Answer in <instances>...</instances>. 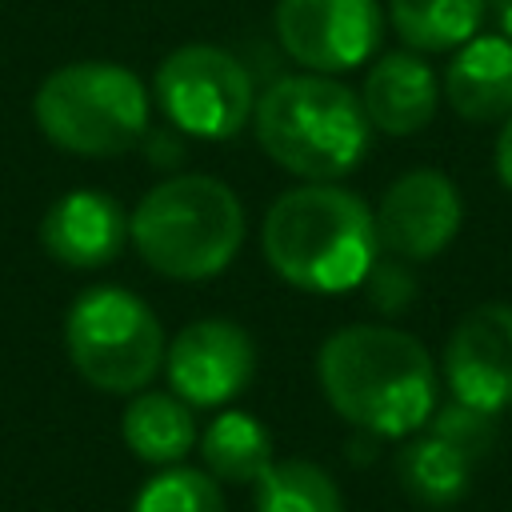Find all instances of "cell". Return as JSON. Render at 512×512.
<instances>
[{"instance_id": "cell-1", "label": "cell", "mask_w": 512, "mask_h": 512, "mask_svg": "<svg viewBox=\"0 0 512 512\" xmlns=\"http://www.w3.org/2000/svg\"><path fill=\"white\" fill-rule=\"evenodd\" d=\"M328 404L360 432L408 436L436 408V368L428 348L384 324L336 328L316 356Z\"/></svg>"}, {"instance_id": "cell-2", "label": "cell", "mask_w": 512, "mask_h": 512, "mask_svg": "<svg viewBox=\"0 0 512 512\" xmlns=\"http://www.w3.org/2000/svg\"><path fill=\"white\" fill-rule=\"evenodd\" d=\"M260 244L272 272L304 292H348L364 284L380 252L372 208L332 180L280 192L264 212Z\"/></svg>"}, {"instance_id": "cell-3", "label": "cell", "mask_w": 512, "mask_h": 512, "mask_svg": "<svg viewBox=\"0 0 512 512\" xmlns=\"http://www.w3.org/2000/svg\"><path fill=\"white\" fill-rule=\"evenodd\" d=\"M252 124L260 148L304 180L348 176L372 140L360 96L324 72L272 80L252 108Z\"/></svg>"}, {"instance_id": "cell-4", "label": "cell", "mask_w": 512, "mask_h": 512, "mask_svg": "<svg viewBox=\"0 0 512 512\" xmlns=\"http://www.w3.org/2000/svg\"><path fill=\"white\" fill-rule=\"evenodd\" d=\"M128 240L168 280H212L244 244V204L216 176H172L132 208Z\"/></svg>"}, {"instance_id": "cell-5", "label": "cell", "mask_w": 512, "mask_h": 512, "mask_svg": "<svg viewBox=\"0 0 512 512\" xmlns=\"http://www.w3.org/2000/svg\"><path fill=\"white\" fill-rule=\"evenodd\" d=\"M32 116L56 148L104 160L128 152L148 132V88L132 68L80 60L44 76Z\"/></svg>"}, {"instance_id": "cell-6", "label": "cell", "mask_w": 512, "mask_h": 512, "mask_svg": "<svg viewBox=\"0 0 512 512\" xmlns=\"http://www.w3.org/2000/svg\"><path fill=\"white\" fill-rule=\"evenodd\" d=\"M72 368L100 392H140L164 368V328L156 312L112 284L88 288L64 316Z\"/></svg>"}, {"instance_id": "cell-7", "label": "cell", "mask_w": 512, "mask_h": 512, "mask_svg": "<svg viewBox=\"0 0 512 512\" xmlns=\"http://www.w3.org/2000/svg\"><path fill=\"white\" fill-rule=\"evenodd\" d=\"M156 104L188 136L228 140L256 108V88L248 68L216 44H184L168 52L156 68Z\"/></svg>"}, {"instance_id": "cell-8", "label": "cell", "mask_w": 512, "mask_h": 512, "mask_svg": "<svg viewBox=\"0 0 512 512\" xmlns=\"http://www.w3.org/2000/svg\"><path fill=\"white\" fill-rule=\"evenodd\" d=\"M272 20L280 48L324 76L360 68L384 28L376 0H276Z\"/></svg>"}, {"instance_id": "cell-9", "label": "cell", "mask_w": 512, "mask_h": 512, "mask_svg": "<svg viewBox=\"0 0 512 512\" xmlns=\"http://www.w3.org/2000/svg\"><path fill=\"white\" fill-rule=\"evenodd\" d=\"M164 372L184 404L220 408L252 384L256 348L232 320H196L164 348Z\"/></svg>"}, {"instance_id": "cell-10", "label": "cell", "mask_w": 512, "mask_h": 512, "mask_svg": "<svg viewBox=\"0 0 512 512\" xmlns=\"http://www.w3.org/2000/svg\"><path fill=\"white\" fill-rule=\"evenodd\" d=\"M372 216H376V240L384 252L400 260H432L460 232L464 204L456 184L444 172L416 168L388 184Z\"/></svg>"}, {"instance_id": "cell-11", "label": "cell", "mask_w": 512, "mask_h": 512, "mask_svg": "<svg viewBox=\"0 0 512 512\" xmlns=\"http://www.w3.org/2000/svg\"><path fill=\"white\" fill-rule=\"evenodd\" d=\"M444 376L456 400L480 412L512 404V304L488 300L460 316L444 348Z\"/></svg>"}, {"instance_id": "cell-12", "label": "cell", "mask_w": 512, "mask_h": 512, "mask_svg": "<svg viewBox=\"0 0 512 512\" xmlns=\"http://www.w3.org/2000/svg\"><path fill=\"white\" fill-rule=\"evenodd\" d=\"M40 244L56 264L104 268L128 244V216L116 196L96 188H76L44 212Z\"/></svg>"}, {"instance_id": "cell-13", "label": "cell", "mask_w": 512, "mask_h": 512, "mask_svg": "<svg viewBox=\"0 0 512 512\" xmlns=\"http://www.w3.org/2000/svg\"><path fill=\"white\" fill-rule=\"evenodd\" d=\"M436 76L416 52H388L372 64L360 104L372 128L388 136H412L436 116Z\"/></svg>"}, {"instance_id": "cell-14", "label": "cell", "mask_w": 512, "mask_h": 512, "mask_svg": "<svg viewBox=\"0 0 512 512\" xmlns=\"http://www.w3.org/2000/svg\"><path fill=\"white\" fill-rule=\"evenodd\" d=\"M444 96L452 112L476 124L512 116V40L508 36H472L448 64Z\"/></svg>"}, {"instance_id": "cell-15", "label": "cell", "mask_w": 512, "mask_h": 512, "mask_svg": "<svg viewBox=\"0 0 512 512\" xmlns=\"http://www.w3.org/2000/svg\"><path fill=\"white\" fill-rule=\"evenodd\" d=\"M120 436L144 464H180L196 444L192 404H184L176 392H140L120 416Z\"/></svg>"}, {"instance_id": "cell-16", "label": "cell", "mask_w": 512, "mask_h": 512, "mask_svg": "<svg viewBox=\"0 0 512 512\" xmlns=\"http://www.w3.org/2000/svg\"><path fill=\"white\" fill-rule=\"evenodd\" d=\"M396 480L400 488L424 504V508H448L456 504L472 484V460L460 456L440 436H416L396 456Z\"/></svg>"}, {"instance_id": "cell-17", "label": "cell", "mask_w": 512, "mask_h": 512, "mask_svg": "<svg viewBox=\"0 0 512 512\" xmlns=\"http://www.w3.org/2000/svg\"><path fill=\"white\" fill-rule=\"evenodd\" d=\"M200 456L216 480L228 484H256L272 464V436L252 412H224L200 436Z\"/></svg>"}, {"instance_id": "cell-18", "label": "cell", "mask_w": 512, "mask_h": 512, "mask_svg": "<svg viewBox=\"0 0 512 512\" xmlns=\"http://www.w3.org/2000/svg\"><path fill=\"white\" fill-rule=\"evenodd\" d=\"M488 0H388L392 28L416 52H448L476 36Z\"/></svg>"}, {"instance_id": "cell-19", "label": "cell", "mask_w": 512, "mask_h": 512, "mask_svg": "<svg viewBox=\"0 0 512 512\" xmlns=\"http://www.w3.org/2000/svg\"><path fill=\"white\" fill-rule=\"evenodd\" d=\"M256 512H344V500L320 464L272 460L256 480Z\"/></svg>"}, {"instance_id": "cell-20", "label": "cell", "mask_w": 512, "mask_h": 512, "mask_svg": "<svg viewBox=\"0 0 512 512\" xmlns=\"http://www.w3.org/2000/svg\"><path fill=\"white\" fill-rule=\"evenodd\" d=\"M132 512H224V496L212 472L168 464L136 492Z\"/></svg>"}, {"instance_id": "cell-21", "label": "cell", "mask_w": 512, "mask_h": 512, "mask_svg": "<svg viewBox=\"0 0 512 512\" xmlns=\"http://www.w3.org/2000/svg\"><path fill=\"white\" fill-rule=\"evenodd\" d=\"M432 436H440L444 444H452L460 456L468 460H480L488 456V448L496 444V424H492V412H480L464 400H448L440 408H432Z\"/></svg>"}, {"instance_id": "cell-22", "label": "cell", "mask_w": 512, "mask_h": 512, "mask_svg": "<svg viewBox=\"0 0 512 512\" xmlns=\"http://www.w3.org/2000/svg\"><path fill=\"white\" fill-rule=\"evenodd\" d=\"M496 172H500L504 188L512 192V116L504 120V132H500V144H496Z\"/></svg>"}, {"instance_id": "cell-23", "label": "cell", "mask_w": 512, "mask_h": 512, "mask_svg": "<svg viewBox=\"0 0 512 512\" xmlns=\"http://www.w3.org/2000/svg\"><path fill=\"white\" fill-rule=\"evenodd\" d=\"M496 4V16H500V28H504V36L512 40V0H492Z\"/></svg>"}]
</instances>
